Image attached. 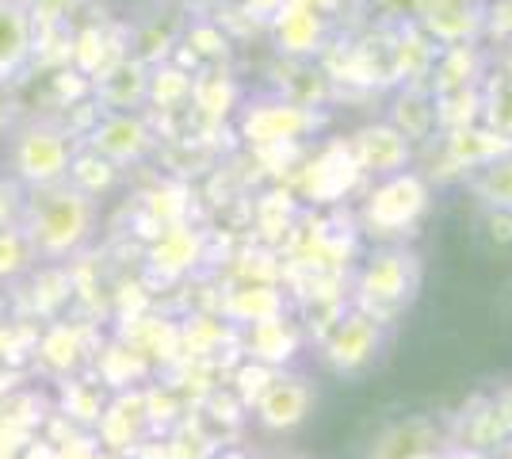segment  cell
Wrapping results in <instances>:
<instances>
[{
  "instance_id": "9a60e30c",
  "label": "cell",
  "mask_w": 512,
  "mask_h": 459,
  "mask_svg": "<svg viewBox=\"0 0 512 459\" xmlns=\"http://www.w3.org/2000/svg\"><path fill=\"white\" fill-rule=\"evenodd\" d=\"M299 345H302L299 326H295L287 314L249 326V360H260V364H268V368H276V372H283V368L295 360Z\"/></svg>"
},
{
  "instance_id": "7c38bea8",
  "label": "cell",
  "mask_w": 512,
  "mask_h": 459,
  "mask_svg": "<svg viewBox=\"0 0 512 459\" xmlns=\"http://www.w3.org/2000/svg\"><path fill=\"white\" fill-rule=\"evenodd\" d=\"M35 54V20L31 12L0 0V85H8L12 77H20L23 66Z\"/></svg>"
},
{
  "instance_id": "f546056e",
  "label": "cell",
  "mask_w": 512,
  "mask_h": 459,
  "mask_svg": "<svg viewBox=\"0 0 512 459\" xmlns=\"http://www.w3.org/2000/svg\"><path fill=\"white\" fill-rule=\"evenodd\" d=\"M150 100H157V104H165V108H172V104H180V100H188L192 96V77L184 73V69H153L150 73V92H146Z\"/></svg>"
},
{
  "instance_id": "8992f818",
  "label": "cell",
  "mask_w": 512,
  "mask_h": 459,
  "mask_svg": "<svg viewBox=\"0 0 512 459\" xmlns=\"http://www.w3.org/2000/svg\"><path fill=\"white\" fill-rule=\"evenodd\" d=\"M314 410V383L299 372H276L264 394L256 398L253 417L268 433H295Z\"/></svg>"
},
{
  "instance_id": "ba28073f",
  "label": "cell",
  "mask_w": 512,
  "mask_h": 459,
  "mask_svg": "<svg viewBox=\"0 0 512 459\" xmlns=\"http://www.w3.org/2000/svg\"><path fill=\"white\" fill-rule=\"evenodd\" d=\"M448 444V433L436 417L428 414H409L383 425L371 448H367V459H409L413 452H425V448H444Z\"/></svg>"
},
{
  "instance_id": "603a6c76",
  "label": "cell",
  "mask_w": 512,
  "mask_h": 459,
  "mask_svg": "<svg viewBox=\"0 0 512 459\" xmlns=\"http://www.w3.org/2000/svg\"><path fill=\"white\" fill-rule=\"evenodd\" d=\"M39 360H43L54 375L77 372V368H81V360H85V345H81L77 329H69V326L46 329V337L39 341Z\"/></svg>"
},
{
  "instance_id": "e575fe53",
  "label": "cell",
  "mask_w": 512,
  "mask_h": 459,
  "mask_svg": "<svg viewBox=\"0 0 512 459\" xmlns=\"http://www.w3.org/2000/svg\"><path fill=\"white\" fill-rule=\"evenodd\" d=\"M23 215V192L16 180H0V226H12Z\"/></svg>"
},
{
  "instance_id": "4dcf8cb0",
  "label": "cell",
  "mask_w": 512,
  "mask_h": 459,
  "mask_svg": "<svg viewBox=\"0 0 512 459\" xmlns=\"http://www.w3.org/2000/svg\"><path fill=\"white\" fill-rule=\"evenodd\" d=\"M107 410L104 394L88 391L85 383H65V417H77V421H100Z\"/></svg>"
},
{
  "instance_id": "44dd1931",
  "label": "cell",
  "mask_w": 512,
  "mask_h": 459,
  "mask_svg": "<svg viewBox=\"0 0 512 459\" xmlns=\"http://www.w3.org/2000/svg\"><path fill=\"white\" fill-rule=\"evenodd\" d=\"M390 127L402 134L406 142H413V138H428L432 127H436V100L425 96L421 88H406V92L398 96V104H394Z\"/></svg>"
},
{
  "instance_id": "8d00e7d4",
  "label": "cell",
  "mask_w": 512,
  "mask_h": 459,
  "mask_svg": "<svg viewBox=\"0 0 512 459\" xmlns=\"http://www.w3.org/2000/svg\"><path fill=\"white\" fill-rule=\"evenodd\" d=\"M482 23H490L493 35H509L512 39V0H497V4H490V16Z\"/></svg>"
},
{
  "instance_id": "4316f807",
  "label": "cell",
  "mask_w": 512,
  "mask_h": 459,
  "mask_svg": "<svg viewBox=\"0 0 512 459\" xmlns=\"http://www.w3.org/2000/svg\"><path fill=\"white\" fill-rule=\"evenodd\" d=\"M218 448H222V440L207 433L199 421H180L165 444V459H214Z\"/></svg>"
},
{
  "instance_id": "4fadbf2b",
  "label": "cell",
  "mask_w": 512,
  "mask_h": 459,
  "mask_svg": "<svg viewBox=\"0 0 512 459\" xmlns=\"http://www.w3.org/2000/svg\"><path fill=\"white\" fill-rule=\"evenodd\" d=\"M150 92V73L138 58H119L115 66L92 81V96L104 111H130Z\"/></svg>"
},
{
  "instance_id": "f35d334b",
  "label": "cell",
  "mask_w": 512,
  "mask_h": 459,
  "mask_svg": "<svg viewBox=\"0 0 512 459\" xmlns=\"http://www.w3.org/2000/svg\"><path fill=\"white\" fill-rule=\"evenodd\" d=\"M8 127H12V100H8V92L0 85V138L8 134Z\"/></svg>"
},
{
  "instance_id": "e0dca14e",
  "label": "cell",
  "mask_w": 512,
  "mask_h": 459,
  "mask_svg": "<svg viewBox=\"0 0 512 459\" xmlns=\"http://www.w3.org/2000/svg\"><path fill=\"white\" fill-rule=\"evenodd\" d=\"M321 31H325V20L318 16V8L306 4V0H295V4H287V8L279 12L276 43H279V50H287V54H310V50H318Z\"/></svg>"
},
{
  "instance_id": "1f68e13d",
  "label": "cell",
  "mask_w": 512,
  "mask_h": 459,
  "mask_svg": "<svg viewBox=\"0 0 512 459\" xmlns=\"http://www.w3.org/2000/svg\"><path fill=\"white\" fill-rule=\"evenodd\" d=\"M207 410H211V421H218L222 429H237L245 421V406L237 402V394L226 387V391H211L207 398Z\"/></svg>"
},
{
  "instance_id": "b9f144b4",
  "label": "cell",
  "mask_w": 512,
  "mask_h": 459,
  "mask_svg": "<svg viewBox=\"0 0 512 459\" xmlns=\"http://www.w3.org/2000/svg\"><path fill=\"white\" fill-rule=\"evenodd\" d=\"M12 4H20V8H27V12H31V8L39 4V0H12Z\"/></svg>"
},
{
  "instance_id": "d590c367",
  "label": "cell",
  "mask_w": 512,
  "mask_h": 459,
  "mask_svg": "<svg viewBox=\"0 0 512 459\" xmlns=\"http://www.w3.org/2000/svg\"><path fill=\"white\" fill-rule=\"evenodd\" d=\"M486 402H490V414H493V421H497L505 444H512V387L497 391L493 398H486Z\"/></svg>"
},
{
  "instance_id": "83f0119b",
  "label": "cell",
  "mask_w": 512,
  "mask_h": 459,
  "mask_svg": "<svg viewBox=\"0 0 512 459\" xmlns=\"http://www.w3.org/2000/svg\"><path fill=\"white\" fill-rule=\"evenodd\" d=\"M474 192L486 207L512 211V153L497 157L490 165H482V173L474 180Z\"/></svg>"
},
{
  "instance_id": "f1b7e54d",
  "label": "cell",
  "mask_w": 512,
  "mask_h": 459,
  "mask_svg": "<svg viewBox=\"0 0 512 459\" xmlns=\"http://www.w3.org/2000/svg\"><path fill=\"white\" fill-rule=\"evenodd\" d=\"M272 375H276V368H268V364H260V360H241L234 368V375H230V391L237 394V402H241L245 410H253L256 398L272 383Z\"/></svg>"
},
{
  "instance_id": "60d3db41",
  "label": "cell",
  "mask_w": 512,
  "mask_h": 459,
  "mask_svg": "<svg viewBox=\"0 0 512 459\" xmlns=\"http://www.w3.org/2000/svg\"><path fill=\"white\" fill-rule=\"evenodd\" d=\"M214 459H253V456H249L245 448H226V444H222V448H218V456H214Z\"/></svg>"
},
{
  "instance_id": "d4e9b609",
  "label": "cell",
  "mask_w": 512,
  "mask_h": 459,
  "mask_svg": "<svg viewBox=\"0 0 512 459\" xmlns=\"http://www.w3.org/2000/svg\"><path fill=\"white\" fill-rule=\"evenodd\" d=\"M482 127L512 142V69L509 66L490 77V88L482 96Z\"/></svg>"
},
{
  "instance_id": "30bf717a",
  "label": "cell",
  "mask_w": 512,
  "mask_h": 459,
  "mask_svg": "<svg viewBox=\"0 0 512 459\" xmlns=\"http://www.w3.org/2000/svg\"><path fill=\"white\" fill-rule=\"evenodd\" d=\"M348 153H352L360 173H375L383 180L394 173H406L409 165V142L390 123H371V127L356 131V138L348 142Z\"/></svg>"
},
{
  "instance_id": "9c48e42d",
  "label": "cell",
  "mask_w": 512,
  "mask_h": 459,
  "mask_svg": "<svg viewBox=\"0 0 512 459\" xmlns=\"http://www.w3.org/2000/svg\"><path fill=\"white\" fill-rule=\"evenodd\" d=\"M421 27L432 43L463 46L474 43V35L486 27V12L478 0H421Z\"/></svg>"
},
{
  "instance_id": "3957f363",
  "label": "cell",
  "mask_w": 512,
  "mask_h": 459,
  "mask_svg": "<svg viewBox=\"0 0 512 459\" xmlns=\"http://www.w3.org/2000/svg\"><path fill=\"white\" fill-rule=\"evenodd\" d=\"M421 287V261L409 249H386L375 253L356 276V306L375 322L390 326L417 295Z\"/></svg>"
},
{
  "instance_id": "52a82bcc",
  "label": "cell",
  "mask_w": 512,
  "mask_h": 459,
  "mask_svg": "<svg viewBox=\"0 0 512 459\" xmlns=\"http://www.w3.org/2000/svg\"><path fill=\"white\" fill-rule=\"evenodd\" d=\"M85 146L92 153L107 157L115 169L130 165V161H142L153 146V131L146 127L142 115L134 111H104L100 123L85 134Z\"/></svg>"
},
{
  "instance_id": "8fae6325",
  "label": "cell",
  "mask_w": 512,
  "mask_h": 459,
  "mask_svg": "<svg viewBox=\"0 0 512 459\" xmlns=\"http://www.w3.org/2000/svg\"><path fill=\"white\" fill-rule=\"evenodd\" d=\"M318 115H310L299 104H260L245 115V134L249 142H260V146H283V142H295L306 131H314Z\"/></svg>"
},
{
  "instance_id": "2e32d148",
  "label": "cell",
  "mask_w": 512,
  "mask_h": 459,
  "mask_svg": "<svg viewBox=\"0 0 512 459\" xmlns=\"http://www.w3.org/2000/svg\"><path fill=\"white\" fill-rule=\"evenodd\" d=\"M100 425V437H104L107 452H119V448H138L150 421H146V406H142V391L134 394H119L111 406L104 410V417L96 421Z\"/></svg>"
},
{
  "instance_id": "ab89813d",
  "label": "cell",
  "mask_w": 512,
  "mask_h": 459,
  "mask_svg": "<svg viewBox=\"0 0 512 459\" xmlns=\"http://www.w3.org/2000/svg\"><path fill=\"white\" fill-rule=\"evenodd\" d=\"M253 459H310V456H302V452H287V448H272V452H260V456Z\"/></svg>"
},
{
  "instance_id": "ac0fdd59",
  "label": "cell",
  "mask_w": 512,
  "mask_h": 459,
  "mask_svg": "<svg viewBox=\"0 0 512 459\" xmlns=\"http://www.w3.org/2000/svg\"><path fill=\"white\" fill-rule=\"evenodd\" d=\"M512 153V142L501 134L486 131V127H463V131H448V157L459 169H482L497 157Z\"/></svg>"
},
{
  "instance_id": "277c9868",
  "label": "cell",
  "mask_w": 512,
  "mask_h": 459,
  "mask_svg": "<svg viewBox=\"0 0 512 459\" xmlns=\"http://www.w3.org/2000/svg\"><path fill=\"white\" fill-rule=\"evenodd\" d=\"M386 345V326L363 314L360 306H344L333 326L321 333V356L337 375L367 372Z\"/></svg>"
},
{
  "instance_id": "7402d4cb",
  "label": "cell",
  "mask_w": 512,
  "mask_h": 459,
  "mask_svg": "<svg viewBox=\"0 0 512 459\" xmlns=\"http://www.w3.org/2000/svg\"><path fill=\"white\" fill-rule=\"evenodd\" d=\"M115 176H119V169H115L107 157L92 153L88 146H77L73 161H69V173H65V184H73L77 192H85L88 199H96L100 192H107V188L115 184Z\"/></svg>"
},
{
  "instance_id": "6da1fadb",
  "label": "cell",
  "mask_w": 512,
  "mask_h": 459,
  "mask_svg": "<svg viewBox=\"0 0 512 459\" xmlns=\"http://www.w3.org/2000/svg\"><path fill=\"white\" fill-rule=\"evenodd\" d=\"M20 226L35 245L39 261H65L73 257L96 230V199L77 192L73 184H50L23 196Z\"/></svg>"
},
{
  "instance_id": "d6a6232c",
  "label": "cell",
  "mask_w": 512,
  "mask_h": 459,
  "mask_svg": "<svg viewBox=\"0 0 512 459\" xmlns=\"http://www.w3.org/2000/svg\"><path fill=\"white\" fill-rule=\"evenodd\" d=\"M482 238L490 241L493 249H512V211L486 207L482 211Z\"/></svg>"
},
{
  "instance_id": "d6986e66",
  "label": "cell",
  "mask_w": 512,
  "mask_h": 459,
  "mask_svg": "<svg viewBox=\"0 0 512 459\" xmlns=\"http://www.w3.org/2000/svg\"><path fill=\"white\" fill-rule=\"evenodd\" d=\"M436 96L444 92H463V88H474V81L482 77V54L474 43L463 46H448L440 58H436Z\"/></svg>"
},
{
  "instance_id": "836d02e7",
  "label": "cell",
  "mask_w": 512,
  "mask_h": 459,
  "mask_svg": "<svg viewBox=\"0 0 512 459\" xmlns=\"http://www.w3.org/2000/svg\"><path fill=\"white\" fill-rule=\"evenodd\" d=\"M54 92L73 108V104H81L85 96H92V81H88L81 69H62V73L54 77Z\"/></svg>"
},
{
  "instance_id": "7bdbcfd3",
  "label": "cell",
  "mask_w": 512,
  "mask_h": 459,
  "mask_svg": "<svg viewBox=\"0 0 512 459\" xmlns=\"http://www.w3.org/2000/svg\"><path fill=\"white\" fill-rule=\"evenodd\" d=\"M509 310H512V295H509Z\"/></svg>"
},
{
  "instance_id": "cb8c5ba5",
  "label": "cell",
  "mask_w": 512,
  "mask_h": 459,
  "mask_svg": "<svg viewBox=\"0 0 512 459\" xmlns=\"http://www.w3.org/2000/svg\"><path fill=\"white\" fill-rule=\"evenodd\" d=\"M153 268H161V272H188L195 261H199V234L195 230H184V226H176L169 234H161V241L153 245Z\"/></svg>"
},
{
  "instance_id": "ffe728a7",
  "label": "cell",
  "mask_w": 512,
  "mask_h": 459,
  "mask_svg": "<svg viewBox=\"0 0 512 459\" xmlns=\"http://www.w3.org/2000/svg\"><path fill=\"white\" fill-rule=\"evenodd\" d=\"M226 314L241 322V326H256V322H268L283 314V295L272 284H245L237 287L234 295L226 299Z\"/></svg>"
},
{
  "instance_id": "484cf974",
  "label": "cell",
  "mask_w": 512,
  "mask_h": 459,
  "mask_svg": "<svg viewBox=\"0 0 512 459\" xmlns=\"http://www.w3.org/2000/svg\"><path fill=\"white\" fill-rule=\"evenodd\" d=\"M35 245L27 238V230H23L20 222H12V226H0V280H16L23 272H31L35 268Z\"/></svg>"
},
{
  "instance_id": "7a4b0ae2",
  "label": "cell",
  "mask_w": 512,
  "mask_h": 459,
  "mask_svg": "<svg viewBox=\"0 0 512 459\" xmlns=\"http://www.w3.org/2000/svg\"><path fill=\"white\" fill-rule=\"evenodd\" d=\"M73 153H77V142H73V134L65 131L62 123L31 119V123H23L20 131L12 134L8 169H12V180L20 188L35 192V188L62 184Z\"/></svg>"
},
{
  "instance_id": "5b68a950",
  "label": "cell",
  "mask_w": 512,
  "mask_h": 459,
  "mask_svg": "<svg viewBox=\"0 0 512 459\" xmlns=\"http://www.w3.org/2000/svg\"><path fill=\"white\" fill-rule=\"evenodd\" d=\"M428 211V184L417 173H394L367 196L363 222L375 234H409Z\"/></svg>"
},
{
  "instance_id": "5bb4252c",
  "label": "cell",
  "mask_w": 512,
  "mask_h": 459,
  "mask_svg": "<svg viewBox=\"0 0 512 459\" xmlns=\"http://www.w3.org/2000/svg\"><path fill=\"white\" fill-rule=\"evenodd\" d=\"M360 169H356V161H352V153L348 146H329V150L321 153L318 161L306 169V196L321 199V203H329V199H341L344 192H352V184L360 180Z\"/></svg>"
},
{
  "instance_id": "74e56055",
  "label": "cell",
  "mask_w": 512,
  "mask_h": 459,
  "mask_svg": "<svg viewBox=\"0 0 512 459\" xmlns=\"http://www.w3.org/2000/svg\"><path fill=\"white\" fill-rule=\"evenodd\" d=\"M192 43H207V46H203V54H211V58L226 54V39H222L218 31H211V27H195V31H192Z\"/></svg>"
}]
</instances>
